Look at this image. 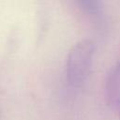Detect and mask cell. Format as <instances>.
I'll return each mask as SVG.
<instances>
[{"label": "cell", "instance_id": "cell-1", "mask_svg": "<svg viewBox=\"0 0 120 120\" xmlns=\"http://www.w3.org/2000/svg\"><path fill=\"white\" fill-rule=\"evenodd\" d=\"M96 46L91 40L85 39L76 43L68 52L66 65V74L68 82L81 86L87 79L95 54Z\"/></svg>", "mask_w": 120, "mask_h": 120}, {"label": "cell", "instance_id": "cell-2", "mask_svg": "<svg viewBox=\"0 0 120 120\" xmlns=\"http://www.w3.org/2000/svg\"><path fill=\"white\" fill-rule=\"evenodd\" d=\"M119 83H120V60L111 69L110 73L108 74L106 81V90L108 97L113 96L120 92Z\"/></svg>", "mask_w": 120, "mask_h": 120}, {"label": "cell", "instance_id": "cell-3", "mask_svg": "<svg viewBox=\"0 0 120 120\" xmlns=\"http://www.w3.org/2000/svg\"><path fill=\"white\" fill-rule=\"evenodd\" d=\"M77 5L85 12L91 15H98L101 11V3L99 0H75Z\"/></svg>", "mask_w": 120, "mask_h": 120}, {"label": "cell", "instance_id": "cell-4", "mask_svg": "<svg viewBox=\"0 0 120 120\" xmlns=\"http://www.w3.org/2000/svg\"><path fill=\"white\" fill-rule=\"evenodd\" d=\"M109 100L112 103V105L114 107V109L117 111V112H118V114L120 116V93L117 94L116 96H114L113 98H112Z\"/></svg>", "mask_w": 120, "mask_h": 120}]
</instances>
